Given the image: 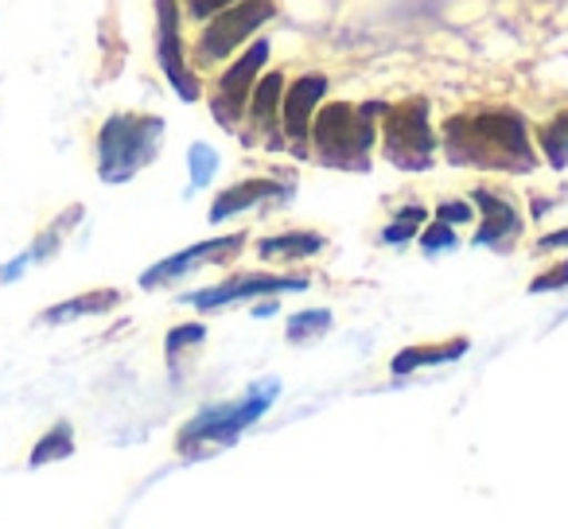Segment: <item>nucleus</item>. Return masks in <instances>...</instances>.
Here are the masks:
<instances>
[{"instance_id":"nucleus-5","label":"nucleus","mask_w":568,"mask_h":529,"mask_svg":"<svg viewBox=\"0 0 568 529\" xmlns=\"http://www.w3.org/2000/svg\"><path fill=\"white\" fill-rule=\"evenodd\" d=\"M382 152L402 172H428L436 156V136L428 125V102L409 98L402 105H382Z\"/></svg>"},{"instance_id":"nucleus-23","label":"nucleus","mask_w":568,"mask_h":529,"mask_svg":"<svg viewBox=\"0 0 568 529\" xmlns=\"http://www.w3.org/2000/svg\"><path fill=\"white\" fill-rule=\"evenodd\" d=\"M420 250L433 257V253H440V250H456V234H452V222H436V226H428L425 234H420Z\"/></svg>"},{"instance_id":"nucleus-18","label":"nucleus","mask_w":568,"mask_h":529,"mask_svg":"<svg viewBox=\"0 0 568 529\" xmlns=\"http://www.w3.org/2000/svg\"><path fill=\"white\" fill-rule=\"evenodd\" d=\"M71 451H74V433H71V425L63 420V425H55L40 444H36L32 456H28V464L43 467V464H51V459H67Z\"/></svg>"},{"instance_id":"nucleus-17","label":"nucleus","mask_w":568,"mask_h":529,"mask_svg":"<svg viewBox=\"0 0 568 529\" xmlns=\"http://www.w3.org/2000/svg\"><path fill=\"white\" fill-rule=\"evenodd\" d=\"M324 250V237L308 234V230H293V234H276L257 242L261 257H312V253Z\"/></svg>"},{"instance_id":"nucleus-29","label":"nucleus","mask_w":568,"mask_h":529,"mask_svg":"<svg viewBox=\"0 0 568 529\" xmlns=\"http://www.w3.org/2000/svg\"><path fill=\"white\" fill-rule=\"evenodd\" d=\"M273 312H276V304L268 301V304H257V308H253V316H273Z\"/></svg>"},{"instance_id":"nucleus-15","label":"nucleus","mask_w":568,"mask_h":529,"mask_svg":"<svg viewBox=\"0 0 568 529\" xmlns=\"http://www.w3.org/2000/svg\"><path fill=\"white\" fill-rule=\"evenodd\" d=\"M281 94H284V79L276 71L265 74L261 82H253V90H250L253 129H273L276 113H281Z\"/></svg>"},{"instance_id":"nucleus-26","label":"nucleus","mask_w":568,"mask_h":529,"mask_svg":"<svg viewBox=\"0 0 568 529\" xmlns=\"http://www.w3.org/2000/svg\"><path fill=\"white\" fill-rule=\"evenodd\" d=\"M230 4H237V0H187V12L195 20H211L214 12L230 9Z\"/></svg>"},{"instance_id":"nucleus-6","label":"nucleus","mask_w":568,"mask_h":529,"mask_svg":"<svg viewBox=\"0 0 568 529\" xmlns=\"http://www.w3.org/2000/svg\"><path fill=\"white\" fill-rule=\"evenodd\" d=\"M276 17V0H242L230 9L214 12V20L206 24L203 40H199V63H219L230 51H237L265 20Z\"/></svg>"},{"instance_id":"nucleus-7","label":"nucleus","mask_w":568,"mask_h":529,"mask_svg":"<svg viewBox=\"0 0 568 529\" xmlns=\"http://www.w3.org/2000/svg\"><path fill=\"white\" fill-rule=\"evenodd\" d=\"M308 277H293V273H242V277H230L214 288L203 293L183 296V304L199 312L222 308V304H237V301H253V296H273V293H304Z\"/></svg>"},{"instance_id":"nucleus-25","label":"nucleus","mask_w":568,"mask_h":529,"mask_svg":"<svg viewBox=\"0 0 568 529\" xmlns=\"http://www.w3.org/2000/svg\"><path fill=\"white\" fill-rule=\"evenodd\" d=\"M568 285V261H560V265H552L549 273H541V277H534V285H529V293H557V288Z\"/></svg>"},{"instance_id":"nucleus-11","label":"nucleus","mask_w":568,"mask_h":529,"mask_svg":"<svg viewBox=\"0 0 568 529\" xmlns=\"http://www.w3.org/2000/svg\"><path fill=\"white\" fill-rule=\"evenodd\" d=\"M471 199L483 214L479 230H475V245H487V250H510V245L521 237V214L510 206V199L495 195V191H487V187H479Z\"/></svg>"},{"instance_id":"nucleus-4","label":"nucleus","mask_w":568,"mask_h":529,"mask_svg":"<svg viewBox=\"0 0 568 529\" xmlns=\"http://www.w3.org/2000/svg\"><path fill=\"white\" fill-rule=\"evenodd\" d=\"M276 394H281V382H257V386L245 389V397H237L234 405H214V409L199 413L195 420H187L180 433V451H187V456H195L199 448L211 451V448H226V444H234L237 436L245 433V428L253 425V420H261L268 409H273Z\"/></svg>"},{"instance_id":"nucleus-3","label":"nucleus","mask_w":568,"mask_h":529,"mask_svg":"<svg viewBox=\"0 0 568 529\" xmlns=\"http://www.w3.org/2000/svg\"><path fill=\"white\" fill-rule=\"evenodd\" d=\"M164 144V121L149 113H113L98 133V175L105 183L133 180L156 160Z\"/></svg>"},{"instance_id":"nucleus-10","label":"nucleus","mask_w":568,"mask_h":529,"mask_svg":"<svg viewBox=\"0 0 568 529\" xmlns=\"http://www.w3.org/2000/svg\"><path fill=\"white\" fill-rule=\"evenodd\" d=\"M245 245L242 234H230V237H214V242H199L183 253H172V257L156 261L149 273L141 277V288H160V285H172V281L187 277L191 269L199 265H219V261H230L237 250Z\"/></svg>"},{"instance_id":"nucleus-22","label":"nucleus","mask_w":568,"mask_h":529,"mask_svg":"<svg viewBox=\"0 0 568 529\" xmlns=\"http://www.w3.org/2000/svg\"><path fill=\"white\" fill-rule=\"evenodd\" d=\"M187 160H191V187H206L214 167H219V152L211 144H191Z\"/></svg>"},{"instance_id":"nucleus-14","label":"nucleus","mask_w":568,"mask_h":529,"mask_svg":"<svg viewBox=\"0 0 568 529\" xmlns=\"http://www.w3.org/2000/svg\"><path fill=\"white\" fill-rule=\"evenodd\" d=\"M121 304V293L118 288H98V293H82L74 301H63L55 308H48L40 316V324L48 327H59V324H71V319H82V316H105Z\"/></svg>"},{"instance_id":"nucleus-2","label":"nucleus","mask_w":568,"mask_h":529,"mask_svg":"<svg viewBox=\"0 0 568 529\" xmlns=\"http://www.w3.org/2000/svg\"><path fill=\"white\" fill-rule=\"evenodd\" d=\"M374 118H382V105H347L335 102L312 118V141H316V156L335 172H366L371 167V149H374Z\"/></svg>"},{"instance_id":"nucleus-16","label":"nucleus","mask_w":568,"mask_h":529,"mask_svg":"<svg viewBox=\"0 0 568 529\" xmlns=\"http://www.w3.org/2000/svg\"><path fill=\"white\" fill-rule=\"evenodd\" d=\"M459 355H467V339H452V343H440V347H409L394 358V374L409 370H420V366H440V363H456Z\"/></svg>"},{"instance_id":"nucleus-9","label":"nucleus","mask_w":568,"mask_h":529,"mask_svg":"<svg viewBox=\"0 0 568 529\" xmlns=\"http://www.w3.org/2000/svg\"><path fill=\"white\" fill-rule=\"evenodd\" d=\"M156 59L164 79L172 82V90L183 102L199 98V79L191 74V67L183 63V43H180V9L175 0H156Z\"/></svg>"},{"instance_id":"nucleus-20","label":"nucleus","mask_w":568,"mask_h":529,"mask_svg":"<svg viewBox=\"0 0 568 529\" xmlns=\"http://www.w3.org/2000/svg\"><path fill=\"white\" fill-rule=\"evenodd\" d=\"M541 152L552 167H565L568 164V113L552 118L549 125L541 129Z\"/></svg>"},{"instance_id":"nucleus-27","label":"nucleus","mask_w":568,"mask_h":529,"mask_svg":"<svg viewBox=\"0 0 568 529\" xmlns=\"http://www.w3.org/2000/svg\"><path fill=\"white\" fill-rule=\"evenodd\" d=\"M436 214H440L444 222H452V226H459V222H471V206H467V203H440V206H436Z\"/></svg>"},{"instance_id":"nucleus-28","label":"nucleus","mask_w":568,"mask_h":529,"mask_svg":"<svg viewBox=\"0 0 568 529\" xmlns=\"http://www.w3.org/2000/svg\"><path fill=\"white\" fill-rule=\"evenodd\" d=\"M560 245H568V230H557V234L541 237V250H560Z\"/></svg>"},{"instance_id":"nucleus-13","label":"nucleus","mask_w":568,"mask_h":529,"mask_svg":"<svg viewBox=\"0 0 568 529\" xmlns=\"http://www.w3.org/2000/svg\"><path fill=\"white\" fill-rule=\"evenodd\" d=\"M284 195H288V187H284V183H273V180H245V183H234V187H226L219 199H214L211 222H226V218H234V214L250 211V206L265 203V199H284Z\"/></svg>"},{"instance_id":"nucleus-1","label":"nucleus","mask_w":568,"mask_h":529,"mask_svg":"<svg viewBox=\"0 0 568 529\" xmlns=\"http://www.w3.org/2000/svg\"><path fill=\"white\" fill-rule=\"evenodd\" d=\"M444 152L456 167L526 175L537 167V152L529 129L510 110H471L456 113L444 125Z\"/></svg>"},{"instance_id":"nucleus-19","label":"nucleus","mask_w":568,"mask_h":529,"mask_svg":"<svg viewBox=\"0 0 568 529\" xmlns=\"http://www.w3.org/2000/svg\"><path fill=\"white\" fill-rule=\"evenodd\" d=\"M425 218H428V211L420 203L402 206V211L394 214V222L386 226V234H382V242H389V245L409 242V237H417V230L425 226Z\"/></svg>"},{"instance_id":"nucleus-21","label":"nucleus","mask_w":568,"mask_h":529,"mask_svg":"<svg viewBox=\"0 0 568 529\" xmlns=\"http://www.w3.org/2000/svg\"><path fill=\"white\" fill-rule=\"evenodd\" d=\"M327 327H332V312L327 308H308L301 312V316L288 319V343H308L316 339V335H327Z\"/></svg>"},{"instance_id":"nucleus-12","label":"nucleus","mask_w":568,"mask_h":529,"mask_svg":"<svg viewBox=\"0 0 568 529\" xmlns=\"http://www.w3.org/2000/svg\"><path fill=\"white\" fill-rule=\"evenodd\" d=\"M324 94H327L324 74H304V79H296L293 87L284 90V102H281L284 133L293 136L296 144L308 141L312 118H316V105L324 102Z\"/></svg>"},{"instance_id":"nucleus-8","label":"nucleus","mask_w":568,"mask_h":529,"mask_svg":"<svg viewBox=\"0 0 568 529\" xmlns=\"http://www.w3.org/2000/svg\"><path fill=\"white\" fill-rule=\"evenodd\" d=\"M265 63H268V43L261 40L219 79V90H214V98H211V110L222 129L237 125V118H242V110H245V98H250L253 82H257V74Z\"/></svg>"},{"instance_id":"nucleus-24","label":"nucleus","mask_w":568,"mask_h":529,"mask_svg":"<svg viewBox=\"0 0 568 529\" xmlns=\"http://www.w3.org/2000/svg\"><path fill=\"white\" fill-rule=\"evenodd\" d=\"M206 339V327L203 324H187V327H175L172 335H168V343H164V350H168V358H175L183 347H199V343Z\"/></svg>"}]
</instances>
